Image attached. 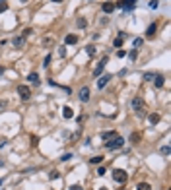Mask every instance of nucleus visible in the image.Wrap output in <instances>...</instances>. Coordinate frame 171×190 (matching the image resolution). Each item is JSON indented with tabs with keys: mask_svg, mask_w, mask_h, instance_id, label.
<instances>
[{
	"mask_svg": "<svg viewBox=\"0 0 171 190\" xmlns=\"http://www.w3.org/2000/svg\"><path fill=\"white\" fill-rule=\"evenodd\" d=\"M123 145H125V138H123V136H115L111 142H107V144H105V147H107V150H119V147H123Z\"/></svg>",
	"mask_w": 171,
	"mask_h": 190,
	"instance_id": "f257e3e1",
	"label": "nucleus"
},
{
	"mask_svg": "<svg viewBox=\"0 0 171 190\" xmlns=\"http://www.w3.org/2000/svg\"><path fill=\"white\" fill-rule=\"evenodd\" d=\"M134 4H136V0H119L115 6L123 8V10H126V12H130L132 8H134Z\"/></svg>",
	"mask_w": 171,
	"mask_h": 190,
	"instance_id": "f03ea898",
	"label": "nucleus"
},
{
	"mask_svg": "<svg viewBox=\"0 0 171 190\" xmlns=\"http://www.w3.org/2000/svg\"><path fill=\"white\" fill-rule=\"evenodd\" d=\"M113 178H115L117 182H126V173L123 169H115L113 171Z\"/></svg>",
	"mask_w": 171,
	"mask_h": 190,
	"instance_id": "7ed1b4c3",
	"label": "nucleus"
},
{
	"mask_svg": "<svg viewBox=\"0 0 171 190\" xmlns=\"http://www.w3.org/2000/svg\"><path fill=\"white\" fill-rule=\"evenodd\" d=\"M18 93H20V97L23 99V101H27V99L31 97V91H29L27 85H18Z\"/></svg>",
	"mask_w": 171,
	"mask_h": 190,
	"instance_id": "20e7f679",
	"label": "nucleus"
},
{
	"mask_svg": "<svg viewBox=\"0 0 171 190\" xmlns=\"http://www.w3.org/2000/svg\"><path fill=\"white\" fill-rule=\"evenodd\" d=\"M80 101L82 103H88L90 101V87H82L80 89Z\"/></svg>",
	"mask_w": 171,
	"mask_h": 190,
	"instance_id": "39448f33",
	"label": "nucleus"
},
{
	"mask_svg": "<svg viewBox=\"0 0 171 190\" xmlns=\"http://www.w3.org/2000/svg\"><path fill=\"white\" fill-rule=\"evenodd\" d=\"M142 107H144V101H142V97H134L132 99V109L138 112V111H142Z\"/></svg>",
	"mask_w": 171,
	"mask_h": 190,
	"instance_id": "423d86ee",
	"label": "nucleus"
},
{
	"mask_svg": "<svg viewBox=\"0 0 171 190\" xmlns=\"http://www.w3.org/2000/svg\"><path fill=\"white\" fill-rule=\"evenodd\" d=\"M105 64H107V56H105L103 60H101V62L97 64V68L93 70V76H95V78H99V76H101V72H103V68H105Z\"/></svg>",
	"mask_w": 171,
	"mask_h": 190,
	"instance_id": "0eeeda50",
	"label": "nucleus"
},
{
	"mask_svg": "<svg viewBox=\"0 0 171 190\" xmlns=\"http://www.w3.org/2000/svg\"><path fill=\"white\" fill-rule=\"evenodd\" d=\"M109 80H111V74H105V76H101V78L97 80V87L101 89V87H105L107 84H109Z\"/></svg>",
	"mask_w": 171,
	"mask_h": 190,
	"instance_id": "6e6552de",
	"label": "nucleus"
},
{
	"mask_svg": "<svg viewBox=\"0 0 171 190\" xmlns=\"http://www.w3.org/2000/svg\"><path fill=\"white\" fill-rule=\"evenodd\" d=\"M64 43H66V45H76V43H78V35H74V33H70V35H66Z\"/></svg>",
	"mask_w": 171,
	"mask_h": 190,
	"instance_id": "1a4fd4ad",
	"label": "nucleus"
},
{
	"mask_svg": "<svg viewBox=\"0 0 171 190\" xmlns=\"http://www.w3.org/2000/svg\"><path fill=\"white\" fill-rule=\"evenodd\" d=\"M101 8H103V12H105V14H113V10H115L117 6H115L113 2H103V6H101Z\"/></svg>",
	"mask_w": 171,
	"mask_h": 190,
	"instance_id": "9d476101",
	"label": "nucleus"
},
{
	"mask_svg": "<svg viewBox=\"0 0 171 190\" xmlns=\"http://www.w3.org/2000/svg\"><path fill=\"white\" fill-rule=\"evenodd\" d=\"M27 80H29L33 85H39V82H41V80H39V74H37V72H31L29 76H27Z\"/></svg>",
	"mask_w": 171,
	"mask_h": 190,
	"instance_id": "9b49d317",
	"label": "nucleus"
},
{
	"mask_svg": "<svg viewBox=\"0 0 171 190\" xmlns=\"http://www.w3.org/2000/svg\"><path fill=\"white\" fill-rule=\"evenodd\" d=\"M12 43H14V47H16V49H21V47H23V43H26V37H14Z\"/></svg>",
	"mask_w": 171,
	"mask_h": 190,
	"instance_id": "f8f14e48",
	"label": "nucleus"
},
{
	"mask_svg": "<svg viewBox=\"0 0 171 190\" xmlns=\"http://www.w3.org/2000/svg\"><path fill=\"white\" fill-rule=\"evenodd\" d=\"M156 29H158V23H152L150 27H148V31H146V35H148V37H154V35H156Z\"/></svg>",
	"mask_w": 171,
	"mask_h": 190,
	"instance_id": "ddd939ff",
	"label": "nucleus"
},
{
	"mask_svg": "<svg viewBox=\"0 0 171 190\" xmlns=\"http://www.w3.org/2000/svg\"><path fill=\"white\" fill-rule=\"evenodd\" d=\"M154 84H156V87H161V85H163V76L154 74Z\"/></svg>",
	"mask_w": 171,
	"mask_h": 190,
	"instance_id": "4468645a",
	"label": "nucleus"
},
{
	"mask_svg": "<svg viewBox=\"0 0 171 190\" xmlns=\"http://www.w3.org/2000/svg\"><path fill=\"white\" fill-rule=\"evenodd\" d=\"M62 117H64V118H72L74 117V111L70 109V107H64V109H62Z\"/></svg>",
	"mask_w": 171,
	"mask_h": 190,
	"instance_id": "2eb2a0df",
	"label": "nucleus"
},
{
	"mask_svg": "<svg viewBox=\"0 0 171 190\" xmlns=\"http://www.w3.org/2000/svg\"><path fill=\"white\" fill-rule=\"evenodd\" d=\"M115 136H117V132H115V130H111V132L107 130V132H103V134H101V138H103V140H113Z\"/></svg>",
	"mask_w": 171,
	"mask_h": 190,
	"instance_id": "dca6fc26",
	"label": "nucleus"
},
{
	"mask_svg": "<svg viewBox=\"0 0 171 190\" xmlns=\"http://www.w3.org/2000/svg\"><path fill=\"white\" fill-rule=\"evenodd\" d=\"M159 120H161V117H159L158 112H152L150 115V124H158Z\"/></svg>",
	"mask_w": 171,
	"mask_h": 190,
	"instance_id": "f3484780",
	"label": "nucleus"
},
{
	"mask_svg": "<svg viewBox=\"0 0 171 190\" xmlns=\"http://www.w3.org/2000/svg\"><path fill=\"white\" fill-rule=\"evenodd\" d=\"M140 138H142V134H140V132H134V134L130 136V142H132V144H138Z\"/></svg>",
	"mask_w": 171,
	"mask_h": 190,
	"instance_id": "a211bd4d",
	"label": "nucleus"
},
{
	"mask_svg": "<svg viewBox=\"0 0 171 190\" xmlns=\"http://www.w3.org/2000/svg\"><path fill=\"white\" fill-rule=\"evenodd\" d=\"M101 161H103V157H101V155H95V157L90 159V163H92V165H99Z\"/></svg>",
	"mask_w": 171,
	"mask_h": 190,
	"instance_id": "6ab92c4d",
	"label": "nucleus"
},
{
	"mask_svg": "<svg viewBox=\"0 0 171 190\" xmlns=\"http://www.w3.org/2000/svg\"><path fill=\"white\" fill-rule=\"evenodd\" d=\"M136 190H152V186L148 182H140L138 186H136Z\"/></svg>",
	"mask_w": 171,
	"mask_h": 190,
	"instance_id": "aec40b11",
	"label": "nucleus"
},
{
	"mask_svg": "<svg viewBox=\"0 0 171 190\" xmlns=\"http://www.w3.org/2000/svg\"><path fill=\"white\" fill-rule=\"evenodd\" d=\"M86 53L90 54V56H93V54H95V47H93V45H88V47H86Z\"/></svg>",
	"mask_w": 171,
	"mask_h": 190,
	"instance_id": "412c9836",
	"label": "nucleus"
},
{
	"mask_svg": "<svg viewBox=\"0 0 171 190\" xmlns=\"http://www.w3.org/2000/svg\"><path fill=\"white\" fill-rule=\"evenodd\" d=\"M128 56H130V60H136L138 58V49H132L130 53H128Z\"/></svg>",
	"mask_w": 171,
	"mask_h": 190,
	"instance_id": "4be33fe9",
	"label": "nucleus"
},
{
	"mask_svg": "<svg viewBox=\"0 0 171 190\" xmlns=\"http://www.w3.org/2000/svg\"><path fill=\"white\" fill-rule=\"evenodd\" d=\"M76 23H78V27H80V29H84V27H86V25H88V21H86V20H84V18H80V20H78V21H76Z\"/></svg>",
	"mask_w": 171,
	"mask_h": 190,
	"instance_id": "5701e85b",
	"label": "nucleus"
},
{
	"mask_svg": "<svg viewBox=\"0 0 171 190\" xmlns=\"http://www.w3.org/2000/svg\"><path fill=\"white\" fill-rule=\"evenodd\" d=\"M6 10H8V4L4 2V0H0V14H2V12H6Z\"/></svg>",
	"mask_w": 171,
	"mask_h": 190,
	"instance_id": "b1692460",
	"label": "nucleus"
},
{
	"mask_svg": "<svg viewBox=\"0 0 171 190\" xmlns=\"http://www.w3.org/2000/svg\"><path fill=\"white\" fill-rule=\"evenodd\" d=\"M152 80H154V74H152V72H146L144 74V82H152Z\"/></svg>",
	"mask_w": 171,
	"mask_h": 190,
	"instance_id": "393cba45",
	"label": "nucleus"
},
{
	"mask_svg": "<svg viewBox=\"0 0 171 190\" xmlns=\"http://www.w3.org/2000/svg\"><path fill=\"white\" fill-rule=\"evenodd\" d=\"M59 177H60L59 171H51V173H49V178H53V180H54V178H59Z\"/></svg>",
	"mask_w": 171,
	"mask_h": 190,
	"instance_id": "a878e982",
	"label": "nucleus"
},
{
	"mask_svg": "<svg viewBox=\"0 0 171 190\" xmlns=\"http://www.w3.org/2000/svg\"><path fill=\"white\" fill-rule=\"evenodd\" d=\"M31 145H33V147L39 145V138H37V136H31Z\"/></svg>",
	"mask_w": 171,
	"mask_h": 190,
	"instance_id": "bb28decb",
	"label": "nucleus"
},
{
	"mask_svg": "<svg viewBox=\"0 0 171 190\" xmlns=\"http://www.w3.org/2000/svg\"><path fill=\"white\" fill-rule=\"evenodd\" d=\"M159 153H161V155H169V147H167V145H163V147L159 150Z\"/></svg>",
	"mask_w": 171,
	"mask_h": 190,
	"instance_id": "cd10ccee",
	"label": "nucleus"
},
{
	"mask_svg": "<svg viewBox=\"0 0 171 190\" xmlns=\"http://www.w3.org/2000/svg\"><path fill=\"white\" fill-rule=\"evenodd\" d=\"M72 159V153H64L62 157H60V161H70Z\"/></svg>",
	"mask_w": 171,
	"mask_h": 190,
	"instance_id": "c85d7f7f",
	"label": "nucleus"
},
{
	"mask_svg": "<svg viewBox=\"0 0 171 190\" xmlns=\"http://www.w3.org/2000/svg\"><path fill=\"white\" fill-rule=\"evenodd\" d=\"M158 4H159V0H150V8H152V10H156Z\"/></svg>",
	"mask_w": 171,
	"mask_h": 190,
	"instance_id": "c756f323",
	"label": "nucleus"
},
{
	"mask_svg": "<svg viewBox=\"0 0 171 190\" xmlns=\"http://www.w3.org/2000/svg\"><path fill=\"white\" fill-rule=\"evenodd\" d=\"M49 64H51V54H47L45 60H43V66H47V68H49Z\"/></svg>",
	"mask_w": 171,
	"mask_h": 190,
	"instance_id": "7c9ffc66",
	"label": "nucleus"
},
{
	"mask_svg": "<svg viewBox=\"0 0 171 190\" xmlns=\"http://www.w3.org/2000/svg\"><path fill=\"white\" fill-rule=\"evenodd\" d=\"M113 45H115V47H123V39H121V37H117V39L113 41Z\"/></svg>",
	"mask_w": 171,
	"mask_h": 190,
	"instance_id": "2f4dec72",
	"label": "nucleus"
},
{
	"mask_svg": "<svg viewBox=\"0 0 171 190\" xmlns=\"http://www.w3.org/2000/svg\"><path fill=\"white\" fill-rule=\"evenodd\" d=\"M142 43H144V41L140 39V37H138V39H134V49H138V47H142Z\"/></svg>",
	"mask_w": 171,
	"mask_h": 190,
	"instance_id": "473e14b6",
	"label": "nucleus"
},
{
	"mask_svg": "<svg viewBox=\"0 0 171 190\" xmlns=\"http://www.w3.org/2000/svg\"><path fill=\"white\" fill-rule=\"evenodd\" d=\"M105 173H107V171L103 169V167H99V169H97V175H99V177H103V175H105Z\"/></svg>",
	"mask_w": 171,
	"mask_h": 190,
	"instance_id": "72a5a7b5",
	"label": "nucleus"
},
{
	"mask_svg": "<svg viewBox=\"0 0 171 190\" xmlns=\"http://www.w3.org/2000/svg\"><path fill=\"white\" fill-rule=\"evenodd\" d=\"M125 54H126V51H123V49H121V51H117V56H119V58H123Z\"/></svg>",
	"mask_w": 171,
	"mask_h": 190,
	"instance_id": "f704fd0d",
	"label": "nucleus"
},
{
	"mask_svg": "<svg viewBox=\"0 0 171 190\" xmlns=\"http://www.w3.org/2000/svg\"><path fill=\"white\" fill-rule=\"evenodd\" d=\"M31 33H33V29H29V27H27L26 31H23V37H29V35H31Z\"/></svg>",
	"mask_w": 171,
	"mask_h": 190,
	"instance_id": "c9c22d12",
	"label": "nucleus"
},
{
	"mask_svg": "<svg viewBox=\"0 0 171 190\" xmlns=\"http://www.w3.org/2000/svg\"><path fill=\"white\" fill-rule=\"evenodd\" d=\"M70 190H84V188H82L80 184H72V186H70Z\"/></svg>",
	"mask_w": 171,
	"mask_h": 190,
	"instance_id": "e433bc0d",
	"label": "nucleus"
},
{
	"mask_svg": "<svg viewBox=\"0 0 171 190\" xmlns=\"http://www.w3.org/2000/svg\"><path fill=\"white\" fill-rule=\"evenodd\" d=\"M6 145V140H0V147H4Z\"/></svg>",
	"mask_w": 171,
	"mask_h": 190,
	"instance_id": "4c0bfd02",
	"label": "nucleus"
},
{
	"mask_svg": "<svg viewBox=\"0 0 171 190\" xmlns=\"http://www.w3.org/2000/svg\"><path fill=\"white\" fill-rule=\"evenodd\" d=\"M6 72V68H2V66H0V74H4Z\"/></svg>",
	"mask_w": 171,
	"mask_h": 190,
	"instance_id": "58836bf2",
	"label": "nucleus"
},
{
	"mask_svg": "<svg viewBox=\"0 0 171 190\" xmlns=\"http://www.w3.org/2000/svg\"><path fill=\"white\" fill-rule=\"evenodd\" d=\"M51 2H57V4H60V2H62V0H51Z\"/></svg>",
	"mask_w": 171,
	"mask_h": 190,
	"instance_id": "ea45409f",
	"label": "nucleus"
},
{
	"mask_svg": "<svg viewBox=\"0 0 171 190\" xmlns=\"http://www.w3.org/2000/svg\"><path fill=\"white\" fill-rule=\"evenodd\" d=\"M20 2H21V4H26V2H27V0H20Z\"/></svg>",
	"mask_w": 171,
	"mask_h": 190,
	"instance_id": "a19ab883",
	"label": "nucleus"
},
{
	"mask_svg": "<svg viewBox=\"0 0 171 190\" xmlns=\"http://www.w3.org/2000/svg\"><path fill=\"white\" fill-rule=\"evenodd\" d=\"M99 190H107V188H99Z\"/></svg>",
	"mask_w": 171,
	"mask_h": 190,
	"instance_id": "79ce46f5",
	"label": "nucleus"
},
{
	"mask_svg": "<svg viewBox=\"0 0 171 190\" xmlns=\"http://www.w3.org/2000/svg\"><path fill=\"white\" fill-rule=\"evenodd\" d=\"M0 184H2V180H0Z\"/></svg>",
	"mask_w": 171,
	"mask_h": 190,
	"instance_id": "37998d69",
	"label": "nucleus"
}]
</instances>
